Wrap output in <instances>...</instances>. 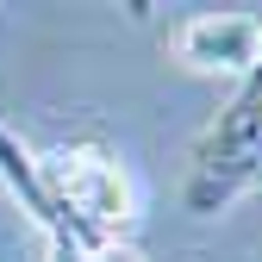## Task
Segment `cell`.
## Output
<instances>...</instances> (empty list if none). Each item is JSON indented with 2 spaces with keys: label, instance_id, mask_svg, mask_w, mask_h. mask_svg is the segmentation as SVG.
I'll use <instances>...</instances> for the list:
<instances>
[{
  "label": "cell",
  "instance_id": "6da1fadb",
  "mask_svg": "<svg viewBox=\"0 0 262 262\" xmlns=\"http://www.w3.org/2000/svg\"><path fill=\"white\" fill-rule=\"evenodd\" d=\"M38 162H44L50 200L69 225L100 237H119L131 225V181L106 144H62L56 156H38Z\"/></svg>",
  "mask_w": 262,
  "mask_h": 262
},
{
  "label": "cell",
  "instance_id": "7a4b0ae2",
  "mask_svg": "<svg viewBox=\"0 0 262 262\" xmlns=\"http://www.w3.org/2000/svg\"><path fill=\"white\" fill-rule=\"evenodd\" d=\"M175 56L206 75H250L262 56V19L250 13H200L175 31Z\"/></svg>",
  "mask_w": 262,
  "mask_h": 262
},
{
  "label": "cell",
  "instance_id": "3957f363",
  "mask_svg": "<svg viewBox=\"0 0 262 262\" xmlns=\"http://www.w3.org/2000/svg\"><path fill=\"white\" fill-rule=\"evenodd\" d=\"M0 181L13 187V200L31 212V225H38V231L50 237V244H62V237H100V231H81V225H69L56 212V200H50V181H44V162L31 156L19 138L7 125H0Z\"/></svg>",
  "mask_w": 262,
  "mask_h": 262
},
{
  "label": "cell",
  "instance_id": "277c9868",
  "mask_svg": "<svg viewBox=\"0 0 262 262\" xmlns=\"http://www.w3.org/2000/svg\"><path fill=\"white\" fill-rule=\"evenodd\" d=\"M50 262H144V256L119 237H62L50 244Z\"/></svg>",
  "mask_w": 262,
  "mask_h": 262
}]
</instances>
